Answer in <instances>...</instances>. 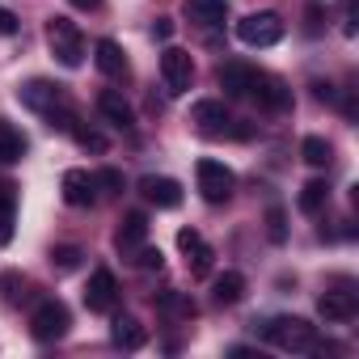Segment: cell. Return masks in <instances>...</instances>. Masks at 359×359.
<instances>
[{
  "instance_id": "28",
  "label": "cell",
  "mask_w": 359,
  "mask_h": 359,
  "mask_svg": "<svg viewBox=\"0 0 359 359\" xmlns=\"http://www.w3.org/2000/svg\"><path fill=\"white\" fill-rule=\"evenodd\" d=\"M266 237H271V245L287 241V212L283 208H266Z\"/></svg>"
},
{
  "instance_id": "8",
  "label": "cell",
  "mask_w": 359,
  "mask_h": 359,
  "mask_svg": "<svg viewBox=\"0 0 359 359\" xmlns=\"http://www.w3.org/2000/svg\"><path fill=\"white\" fill-rule=\"evenodd\" d=\"M114 304H118V279H114V271H93L89 275V287H85V309L89 313H114Z\"/></svg>"
},
{
  "instance_id": "17",
  "label": "cell",
  "mask_w": 359,
  "mask_h": 359,
  "mask_svg": "<svg viewBox=\"0 0 359 359\" xmlns=\"http://www.w3.org/2000/svg\"><path fill=\"white\" fill-rule=\"evenodd\" d=\"M317 313L325 325H346L355 317V296L351 292H321L317 296Z\"/></svg>"
},
{
  "instance_id": "1",
  "label": "cell",
  "mask_w": 359,
  "mask_h": 359,
  "mask_svg": "<svg viewBox=\"0 0 359 359\" xmlns=\"http://www.w3.org/2000/svg\"><path fill=\"white\" fill-rule=\"evenodd\" d=\"M254 334L279 351H296V355H309L317 346V325H309L304 317H266V321H254Z\"/></svg>"
},
{
  "instance_id": "12",
  "label": "cell",
  "mask_w": 359,
  "mask_h": 359,
  "mask_svg": "<svg viewBox=\"0 0 359 359\" xmlns=\"http://www.w3.org/2000/svg\"><path fill=\"white\" fill-rule=\"evenodd\" d=\"M250 102H258V106L271 110V114H283V110H292V89H287L279 76L262 72L258 85H254V93H250Z\"/></svg>"
},
{
  "instance_id": "2",
  "label": "cell",
  "mask_w": 359,
  "mask_h": 359,
  "mask_svg": "<svg viewBox=\"0 0 359 359\" xmlns=\"http://www.w3.org/2000/svg\"><path fill=\"white\" fill-rule=\"evenodd\" d=\"M47 47H51V55L64 68H81V60H85V34L68 18H51L47 22Z\"/></svg>"
},
{
  "instance_id": "3",
  "label": "cell",
  "mask_w": 359,
  "mask_h": 359,
  "mask_svg": "<svg viewBox=\"0 0 359 359\" xmlns=\"http://www.w3.org/2000/svg\"><path fill=\"white\" fill-rule=\"evenodd\" d=\"M191 123H195L203 135H237V140L250 135V127H233L237 118L229 114V106H224L220 97H203V102H195V106H191Z\"/></svg>"
},
{
  "instance_id": "26",
  "label": "cell",
  "mask_w": 359,
  "mask_h": 359,
  "mask_svg": "<svg viewBox=\"0 0 359 359\" xmlns=\"http://www.w3.org/2000/svg\"><path fill=\"white\" fill-rule=\"evenodd\" d=\"M156 309L165 317H195V300H187L182 292H161L156 296Z\"/></svg>"
},
{
  "instance_id": "10",
  "label": "cell",
  "mask_w": 359,
  "mask_h": 359,
  "mask_svg": "<svg viewBox=\"0 0 359 359\" xmlns=\"http://www.w3.org/2000/svg\"><path fill=\"white\" fill-rule=\"evenodd\" d=\"M177 250L187 254V266H191V275L195 279H203V275H212V245L199 237V229H177Z\"/></svg>"
},
{
  "instance_id": "31",
  "label": "cell",
  "mask_w": 359,
  "mask_h": 359,
  "mask_svg": "<svg viewBox=\"0 0 359 359\" xmlns=\"http://www.w3.org/2000/svg\"><path fill=\"white\" fill-rule=\"evenodd\" d=\"M18 30H22L18 13H13V9H5V5H0V39H13Z\"/></svg>"
},
{
  "instance_id": "24",
  "label": "cell",
  "mask_w": 359,
  "mask_h": 359,
  "mask_svg": "<svg viewBox=\"0 0 359 359\" xmlns=\"http://www.w3.org/2000/svg\"><path fill=\"white\" fill-rule=\"evenodd\" d=\"M325 203H330V187H325V177H313V182H304V187H300V195H296V208H300L304 216H317Z\"/></svg>"
},
{
  "instance_id": "23",
  "label": "cell",
  "mask_w": 359,
  "mask_h": 359,
  "mask_svg": "<svg viewBox=\"0 0 359 359\" xmlns=\"http://www.w3.org/2000/svg\"><path fill=\"white\" fill-rule=\"evenodd\" d=\"M13 224H18V187L0 182V245L13 241Z\"/></svg>"
},
{
  "instance_id": "19",
  "label": "cell",
  "mask_w": 359,
  "mask_h": 359,
  "mask_svg": "<svg viewBox=\"0 0 359 359\" xmlns=\"http://www.w3.org/2000/svg\"><path fill=\"white\" fill-rule=\"evenodd\" d=\"M110 342H114L118 351H140V346L148 342V330H144L135 317H114V325H110Z\"/></svg>"
},
{
  "instance_id": "7",
  "label": "cell",
  "mask_w": 359,
  "mask_h": 359,
  "mask_svg": "<svg viewBox=\"0 0 359 359\" xmlns=\"http://www.w3.org/2000/svg\"><path fill=\"white\" fill-rule=\"evenodd\" d=\"M283 18L279 13H271V9H262V13H250V18H241L237 22V39L245 43V47H275L279 39H283Z\"/></svg>"
},
{
  "instance_id": "36",
  "label": "cell",
  "mask_w": 359,
  "mask_h": 359,
  "mask_svg": "<svg viewBox=\"0 0 359 359\" xmlns=\"http://www.w3.org/2000/svg\"><path fill=\"white\" fill-rule=\"evenodd\" d=\"M68 5H72V9H81V13H93L102 0H68Z\"/></svg>"
},
{
  "instance_id": "11",
  "label": "cell",
  "mask_w": 359,
  "mask_h": 359,
  "mask_svg": "<svg viewBox=\"0 0 359 359\" xmlns=\"http://www.w3.org/2000/svg\"><path fill=\"white\" fill-rule=\"evenodd\" d=\"M140 195H144L152 208H161V212H169V208L182 203V187H177L173 177H165V173H144V177H140Z\"/></svg>"
},
{
  "instance_id": "33",
  "label": "cell",
  "mask_w": 359,
  "mask_h": 359,
  "mask_svg": "<svg viewBox=\"0 0 359 359\" xmlns=\"http://www.w3.org/2000/svg\"><path fill=\"white\" fill-rule=\"evenodd\" d=\"M135 262H140L144 271H161V266H165V254H161V250H144V245H140V258H135Z\"/></svg>"
},
{
  "instance_id": "30",
  "label": "cell",
  "mask_w": 359,
  "mask_h": 359,
  "mask_svg": "<svg viewBox=\"0 0 359 359\" xmlns=\"http://www.w3.org/2000/svg\"><path fill=\"white\" fill-rule=\"evenodd\" d=\"M72 140L81 144V148H89V152H106L110 144H106V135H97V131H85V127H76L72 131Z\"/></svg>"
},
{
  "instance_id": "15",
  "label": "cell",
  "mask_w": 359,
  "mask_h": 359,
  "mask_svg": "<svg viewBox=\"0 0 359 359\" xmlns=\"http://www.w3.org/2000/svg\"><path fill=\"white\" fill-rule=\"evenodd\" d=\"M97 110H102V118H106L110 127H118V131H131V127H135V110L127 106V97H123L118 89H102V93H97Z\"/></svg>"
},
{
  "instance_id": "22",
  "label": "cell",
  "mask_w": 359,
  "mask_h": 359,
  "mask_svg": "<svg viewBox=\"0 0 359 359\" xmlns=\"http://www.w3.org/2000/svg\"><path fill=\"white\" fill-rule=\"evenodd\" d=\"M26 135L9 123V118H0V165H18L22 156H26Z\"/></svg>"
},
{
  "instance_id": "18",
  "label": "cell",
  "mask_w": 359,
  "mask_h": 359,
  "mask_svg": "<svg viewBox=\"0 0 359 359\" xmlns=\"http://www.w3.org/2000/svg\"><path fill=\"white\" fill-rule=\"evenodd\" d=\"M93 64H97V72H106V76H127V55H123V47L114 43V39H97V47H93Z\"/></svg>"
},
{
  "instance_id": "20",
  "label": "cell",
  "mask_w": 359,
  "mask_h": 359,
  "mask_svg": "<svg viewBox=\"0 0 359 359\" xmlns=\"http://www.w3.org/2000/svg\"><path fill=\"white\" fill-rule=\"evenodd\" d=\"M187 18L199 22V26H224L229 18V0H187Z\"/></svg>"
},
{
  "instance_id": "27",
  "label": "cell",
  "mask_w": 359,
  "mask_h": 359,
  "mask_svg": "<svg viewBox=\"0 0 359 359\" xmlns=\"http://www.w3.org/2000/svg\"><path fill=\"white\" fill-rule=\"evenodd\" d=\"M81 258H85V250H81V245H55V250H51V266H55V271H64V275H68V271H76V266H81Z\"/></svg>"
},
{
  "instance_id": "13",
  "label": "cell",
  "mask_w": 359,
  "mask_h": 359,
  "mask_svg": "<svg viewBox=\"0 0 359 359\" xmlns=\"http://www.w3.org/2000/svg\"><path fill=\"white\" fill-rule=\"evenodd\" d=\"M60 191H64L68 208H93V199H97V187H93V173L89 169H68L60 177Z\"/></svg>"
},
{
  "instance_id": "29",
  "label": "cell",
  "mask_w": 359,
  "mask_h": 359,
  "mask_svg": "<svg viewBox=\"0 0 359 359\" xmlns=\"http://www.w3.org/2000/svg\"><path fill=\"white\" fill-rule=\"evenodd\" d=\"M93 187H97V191H106V195H123V187H127V182H123V173H118V169H110V165H106V169H97V173H93Z\"/></svg>"
},
{
  "instance_id": "34",
  "label": "cell",
  "mask_w": 359,
  "mask_h": 359,
  "mask_svg": "<svg viewBox=\"0 0 359 359\" xmlns=\"http://www.w3.org/2000/svg\"><path fill=\"white\" fill-rule=\"evenodd\" d=\"M152 39L169 43V39H173V22H169V18H156V26H152Z\"/></svg>"
},
{
  "instance_id": "9",
  "label": "cell",
  "mask_w": 359,
  "mask_h": 359,
  "mask_svg": "<svg viewBox=\"0 0 359 359\" xmlns=\"http://www.w3.org/2000/svg\"><path fill=\"white\" fill-rule=\"evenodd\" d=\"M18 102H22V106H30V110H39V114H47L51 106L68 102V93H64V85H55V81L34 76V81H26V85L18 89Z\"/></svg>"
},
{
  "instance_id": "35",
  "label": "cell",
  "mask_w": 359,
  "mask_h": 359,
  "mask_svg": "<svg viewBox=\"0 0 359 359\" xmlns=\"http://www.w3.org/2000/svg\"><path fill=\"white\" fill-rule=\"evenodd\" d=\"M313 97L317 102H334V85L330 81H313Z\"/></svg>"
},
{
  "instance_id": "14",
  "label": "cell",
  "mask_w": 359,
  "mask_h": 359,
  "mask_svg": "<svg viewBox=\"0 0 359 359\" xmlns=\"http://www.w3.org/2000/svg\"><path fill=\"white\" fill-rule=\"evenodd\" d=\"M258 76H262V68H254V64H224L220 68V89L229 97H250Z\"/></svg>"
},
{
  "instance_id": "4",
  "label": "cell",
  "mask_w": 359,
  "mask_h": 359,
  "mask_svg": "<svg viewBox=\"0 0 359 359\" xmlns=\"http://www.w3.org/2000/svg\"><path fill=\"white\" fill-rule=\"evenodd\" d=\"M68 325H72V313H68V304L55 300V296L39 300V309L30 313V334H34V342H60V338L68 334Z\"/></svg>"
},
{
  "instance_id": "32",
  "label": "cell",
  "mask_w": 359,
  "mask_h": 359,
  "mask_svg": "<svg viewBox=\"0 0 359 359\" xmlns=\"http://www.w3.org/2000/svg\"><path fill=\"white\" fill-rule=\"evenodd\" d=\"M0 287H5V300H9V304H18V287H22V275H18V271H5V275H0Z\"/></svg>"
},
{
  "instance_id": "16",
  "label": "cell",
  "mask_w": 359,
  "mask_h": 359,
  "mask_svg": "<svg viewBox=\"0 0 359 359\" xmlns=\"http://www.w3.org/2000/svg\"><path fill=\"white\" fill-rule=\"evenodd\" d=\"M144 241H148V216H144V212H127V216L118 220V229H114V245H118L123 254H135Z\"/></svg>"
},
{
  "instance_id": "25",
  "label": "cell",
  "mask_w": 359,
  "mask_h": 359,
  "mask_svg": "<svg viewBox=\"0 0 359 359\" xmlns=\"http://www.w3.org/2000/svg\"><path fill=\"white\" fill-rule=\"evenodd\" d=\"M300 161L313 165V169H325V165L334 161L330 140H325V135H304V140H300Z\"/></svg>"
},
{
  "instance_id": "6",
  "label": "cell",
  "mask_w": 359,
  "mask_h": 359,
  "mask_svg": "<svg viewBox=\"0 0 359 359\" xmlns=\"http://www.w3.org/2000/svg\"><path fill=\"white\" fill-rule=\"evenodd\" d=\"M161 81H165L169 97H182L195 81V55L182 51V47H165L161 51Z\"/></svg>"
},
{
  "instance_id": "21",
  "label": "cell",
  "mask_w": 359,
  "mask_h": 359,
  "mask_svg": "<svg viewBox=\"0 0 359 359\" xmlns=\"http://www.w3.org/2000/svg\"><path fill=\"white\" fill-rule=\"evenodd\" d=\"M241 296H245V275L241 271H224V275H216V283H212V300L216 304H241Z\"/></svg>"
},
{
  "instance_id": "5",
  "label": "cell",
  "mask_w": 359,
  "mask_h": 359,
  "mask_svg": "<svg viewBox=\"0 0 359 359\" xmlns=\"http://www.w3.org/2000/svg\"><path fill=\"white\" fill-rule=\"evenodd\" d=\"M195 177H199V195H203L208 203H229V199H233L237 177H233V169H229L224 161L203 156V161L195 165Z\"/></svg>"
}]
</instances>
